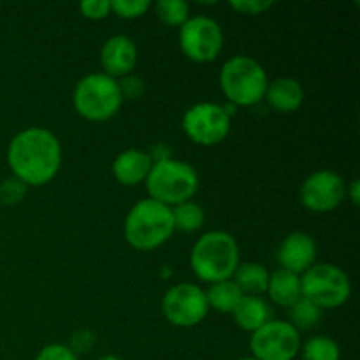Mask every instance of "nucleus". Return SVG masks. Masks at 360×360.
Instances as JSON below:
<instances>
[{"label": "nucleus", "instance_id": "1", "mask_svg": "<svg viewBox=\"0 0 360 360\" xmlns=\"http://www.w3.org/2000/svg\"><path fill=\"white\" fill-rule=\"evenodd\" d=\"M7 165L27 186H44L62 167V144L51 130L28 127L9 141Z\"/></svg>", "mask_w": 360, "mask_h": 360}, {"label": "nucleus", "instance_id": "2", "mask_svg": "<svg viewBox=\"0 0 360 360\" xmlns=\"http://www.w3.org/2000/svg\"><path fill=\"white\" fill-rule=\"evenodd\" d=\"M239 245L234 236L225 231H210L200 236L190 252V267L197 280L213 285L232 280L239 260Z\"/></svg>", "mask_w": 360, "mask_h": 360}, {"label": "nucleus", "instance_id": "3", "mask_svg": "<svg viewBox=\"0 0 360 360\" xmlns=\"http://www.w3.org/2000/svg\"><path fill=\"white\" fill-rule=\"evenodd\" d=\"M174 231L171 207L150 197L134 204L123 224L125 241L137 252H151L160 248L172 238Z\"/></svg>", "mask_w": 360, "mask_h": 360}, {"label": "nucleus", "instance_id": "4", "mask_svg": "<svg viewBox=\"0 0 360 360\" xmlns=\"http://www.w3.org/2000/svg\"><path fill=\"white\" fill-rule=\"evenodd\" d=\"M218 81L227 102L236 108H252L262 102L269 84L262 63L248 55L229 58L221 65Z\"/></svg>", "mask_w": 360, "mask_h": 360}, {"label": "nucleus", "instance_id": "5", "mask_svg": "<svg viewBox=\"0 0 360 360\" xmlns=\"http://www.w3.org/2000/svg\"><path fill=\"white\" fill-rule=\"evenodd\" d=\"M199 174L192 164L171 157L167 160L155 162L144 185L150 199L174 207L192 200L199 190Z\"/></svg>", "mask_w": 360, "mask_h": 360}, {"label": "nucleus", "instance_id": "6", "mask_svg": "<svg viewBox=\"0 0 360 360\" xmlns=\"http://www.w3.org/2000/svg\"><path fill=\"white\" fill-rule=\"evenodd\" d=\"M123 97L118 79L104 72H91L81 77L72 90V108L86 122H108L122 109Z\"/></svg>", "mask_w": 360, "mask_h": 360}, {"label": "nucleus", "instance_id": "7", "mask_svg": "<svg viewBox=\"0 0 360 360\" xmlns=\"http://www.w3.org/2000/svg\"><path fill=\"white\" fill-rule=\"evenodd\" d=\"M302 297L320 309H334L343 306L352 295L350 276L336 264L316 262L301 274Z\"/></svg>", "mask_w": 360, "mask_h": 360}, {"label": "nucleus", "instance_id": "8", "mask_svg": "<svg viewBox=\"0 0 360 360\" xmlns=\"http://www.w3.org/2000/svg\"><path fill=\"white\" fill-rule=\"evenodd\" d=\"M224 41L220 23L204 14L190 16L179 27V49L186 58L195 63L214 62L224 49Z\"/></svg>", "mask_w": 360, "mask_h": 360}, {"label": "nucleus", "instance_id": "9", "mask_svg": "<svg viewBox=\"0 0 360 360\" xmlns=\"http://www.w3.org/2000/svg\"><path fill=\"white\" fill-rule=\"evenodd\" d=\"M185 136L199 146H217L231 134L232 118L225 112L224 104L197 102L185 111L181 118Z\"/></svg>", "mask_w": 360, "mask_h": 360}, {"label": "nucleus", "instance_id": "10", "mask_svg": "<svg viewBox=\"0 0 360 360\" xmlns=\"http://www.w3.org/2000/svg\"><path fill=\"white\" fill-rule=\"evenodd\" d=\"M301 345V333L288 320L271 319L250 338V352L255 360H294Z\"/></svg>", "mask_w": 360, "mask_h": 360}, {"label": "nucleus", "instance_id": "11", "mask_svg": "<svg viewBox=\"0 0 360 360\" xmlns=\"http://www.w3.org/2000/svg\"><path fill=\"white\" fill-rule=\"evenodd\" d=\"M210 313L206 292L195 283H176L162 297V315L171 326L190 329Z\"/></svg>", "mask_w": 360, "mask_h": 360}, {"label": "nucleus", "instance_id": "12", "mask_svg": "<svg viewBox=\"0 0 360 360\" xmlns=\"http://www.w3.org/2000/svg\"><path fill=\"white\" fill-rule=\"evenodd\" d=\"M301 204L311 213H330L347 199V183L338 172L320 169L302 181L299 190Z\"/></svg>", "mask_w": 360, "mask_h": 360}, {"label": "nucleus", "instance_id": "13", "mask_svg": "<svg viewBox=\"0 0 360 360\" xmlns=\"http://www.w3.org/2000/svg\"><path fill=\"white\" fill-rule=\"evenodd\" d=\"M137 46L129 35H112L101 48V67L112 79H122L134 72L137 65Z\"/></svg>", "mask_w": 360, "mask_h": 360}, {"label": "nucleus", "instance_id": "14", "mask_svg": "<svg viewBox=\"0 0 360 360\" xmlns=\"http://www.w3.org/2000/svg\"><path fill=\"white\" fill-rule=\"evenodd\" d=\"M316 253H319V248L311 236L306 232H292L281 241L276 259L280 269L301 276L313 264H316Z\"/></svg>", "mask_w": 360, "mask_h": 360}, {"label": "nucleus", "instance_id": "15", "mask_svg": "<svg viewBox=\"0 0 360 360\" xmlns=\"http://www.w3.org/2000/svg\"><path fill=\"white\" fill-rule=\"evenodd\" d=\"M151 167H153V160L148 151L139 150V148H129L116 155L111 171L116 181L122 186H137L146 181Z\"/></svg>", "mask_w": 360, "mask_h": 360}, {"label": "nucleus", "instance_id": "16", "mask_svg": "<svg viewBox=\"0 0 360 360\" xmlns=\"http://www.w3.org/2000/svg\"><path fill=\"white\" fill-rule=\"evenodd\" d=\"M264 98L278 112H294L304 104V88L294 77H276L269 81Z\"/></svg>", "mask_w": 360, "mask_h": 360}, {"label": "nucleus", "instance_id": "17", "mask_svg": "<svg viewBox=\"0 0 360 360\" xmlns=\"http://www.w3.org/2000/svg\"><path fill=\"white\" fill-rule=\"evenodd\" d=\"M266 294L274 304L281 308H290L302 297L301 276L285 269H276L274 273H269Z\"/></svg>", "mask_w": 360, "mask_h": 360}, {"label": "nucleus", "instance_id": "18", "mask_svg": "<svg viewBox=\"0 0 360 360\" xmlns=\"http://www.w3.org/2000/svg\"><path fill=\"white\" fill-rule=\"evenodd\" d=\"M232 316H234V322L238 323L239 329L250 334L255 333L257 329H260L264 323L273 319L269 304L260 295H243L241 302L234 309Z\"/></svg>", "mask_w": 360, "mask_h": 360}, {"label": "nucleus", "instance_id": "19", "mask_svg": "<svg viewBox=\"0 0 360 360\" xmlns=\"http://www.w3.org/2000/svg\"><path fill=\"white\" fill-rule=\"evenodd\" d=\"M232 281L245 295H262L269 281V271L259 262H243L236 269Z\"/></svg>", "mask_w": 360, "mask_h": 360}, {"label": "nucleus", "instance_id": "20", "mask_svg": "<svg viewBox=\"0 0 360 360\" xmlns=\"http://www.w3.org/2000/svg\"><path fill=\"white\" fill-rule=\"evenodd\" d=\"M206 299L210 309H214L218 313H224V315H232L234 309L238 308V304L243 299V292L239 290L238 285L232 280L218 281L207 287Z\"/></svg>", "mask_w": 360, "mask_h": 360}, {"label": "nucleus", "instance_id": "21", "mask_svg": "<svg viewBox=\"0 0 360 360\" xmlns=\"http://www.w3.org/2000/svg\"><path fill=\"white\" fill-rule=\"evenodd\" d=\"M171 210L176 231L195 232L202 229L204 221H206L204 207L200 204L193 202V200H186V202L178 204V206L171 207Z\"/></svg>", "mask_w": 360, "mask_h": 360}, {"label": "nucleus", "instance_id": "22", "mask_svg": "<svg viewBox=\"0 0 360 360\" xmlns=\"http://www.w3.org/2000/svg\"><path fill=\"white\" fill-rule=\"evenodd\" d=\"M302 360H341L340 345L329 336H313L301 345Z\"/></svg>", "mask_w": 360, "mask_h": 360}, {"label": "nucleus", "instance_id": "23", "mask_svg": "<svg viewBox=\"0 0 360 360\" xmlns=\"http://www.w3.org/2000/svg\"><path fill=\"white\" fill-rule=\"evenodd\" d=\"M288 322L301 333V330H309L320 322L322 319V309L313 304L308 299L301 297L295 304L288 308Z\"/></svg>", "mask_w": 360, "mask_h": 360}, {"label": "nucleus", "instance_id": "24", "mask_svg": "<svg viewBox=\"0 0 360 360\" xmlns=\"http://www.w3.org/2000/svg\"><path fill=\"white\" fill-rule=\"evenodd\" d=\"M155 13L164 25L179 28L190 18V6L185 0H160L155 6Z\"/></svg>", "mask_w": 360, "mask_h": 360}, {"label": "nucleus", "instance_id": "25", "mask_svg": "<svg viewBox=\"0 0 360 360\" xmlns=\"http://www.w3.org/2000/svg\"><path fill=\"white\" fill-rule=\"evenodd\" d=\"M151 4L148 0H115L111 2V13L123 20H136L148 13Z\"/></svg>", "mask_w": 360, "mask_h": 360}, {"label": "nucleus", "instance_id": "26", "mask_svg": "<svg viewBox=\"0 0 360 360\" xmlns=\"http://www.w3.org/2000/svg\"><path fill=\"white\" fill-rule=\"evenodd\" d=\"M27 190L28 186L18 178H14V176L6 178L0 183V202L7 204V206L20 204L27 195Z\"/></svg>", "mask_w": 360, "mask_h": 360}, {"label": "nucleus", "instance_id": "27", "mask_svg": "<svg viewBox=\"0 0 360 360\" xmlns=\"http://www.w3.org/2000/svg\"><path fill=\"white\" fill-rule=\"evenodd\" d=\"M120 91H122L123 101H137L144 95V90H146V84H144L143 77H139L137 74H129V76L122 77L118 81Z\"/></svg>", "mask_w": 360, "mask_h": 360}, {"label": "nucleus", "instance_id": "28", "mask_svg": "<svg viewBox=\"0 0 360 360\" xmlns=\"http://www.w3.org/2000/svg\"><path fill=\"white\" fill-rule=\"evenodd\" d=\"M229 6L246 16H259V14H266L274 6V2L271 0H231Z\"/></svg>", "mask_w": 360, "mask_h": 360}, {"label": "nucleus", "instance_id": "29", "mask_svg": "<svg viewBox=\"0 0 360 360\" xmlns=\"http://www.w3.org/2000/svg\"><path fill=\"white\" fill-rule=\"evenodd\" d=\"M79 11L86 20H104L111 14V2H108V0H84L79 4Z\"/></svg>", "mask_w": 360, "mask_h": 360}, {"label": "nucleus", "instance_id": "30", "mask_svg": "<svg viewBox=\"0 0 360 360\" xmlns=\"http://www.w3.org/2000/svg\"><path fill=\"white\" fill-rule=\"evenodd\" d=\"M35 360H79L76 354L63 343H51L41 348Z\"/></svg>", "mask_w": 360, "mask_h": 360}, {"label": "nucleus", "instance_id": "31", "mask_svg": "<svg viewBox=\"0 0 360 360\" xmlns=\"http://www.w3.org/2000/svg\"><path fill=\"white\" fill-rule=\"evenodd\" d=\"M95 345V334L91 330L86 329H79L70 336V341L67 347L74 352V354L79 357V355L88 354L91 350V347Z\"/></svg>", "mask_w": 360, "mask_h": 360}, {"label": "nucleus", "instance_id": "32", "mask_svg": "<svg viewBox=\"0 0 360 360\" xmlns=\"http://www.w3.org/2000/svg\"><path fill=\"white\" fill-rule=\"evenodd\" d=\"M148 155L151 157L153 164H155V162L167 160V158H171V148H169L165 143H157V144H153V146L150 148Z\"/></svg>", "mask_w": 360, "mask_h": 360}, {"label": "nucleus", "instance_id": "33", "mask_svg": "<svg viewBox=\"0 0 360 360\" xmlns=\"http://www.w3.org/2000/svg\"><path fill=\"white\" fill-rule=\"evenodd\" d=\"M347 197L352 200L354 206H359L360 202V181L357 178L352 179L350 183H347Z\"/></svg>", "mask_w": 360, "mask_h": 360}, {"label": "nucleus", "instance_id": "34", "mask_svg": "<svg viewBox=\"0 0 360 360\" xmlns=\"http://www.w3.org/2000/svg\"><path fill=\"white\" fill-rule=\"evenodd\" d=\"M95 360H123V359L118 357V355L108 354V355H102V357H98V359H95Z\"/></svg>", "mask_w": 360, "mask_h": 360}, {"label": "nucleus", "instance_id": "35", "mask_svg": "<svg viewBox=\"0 0 360 360\" xmlns=\"http://www.w3.org/2000/svg\"><path fill=\"white\" fill-rule=\"evenodd\" d=\"M236 360H255L253 357H241V359H236Z\"/></svg>", "mask_w": 360, "mask_h": 360}]
</instances>
